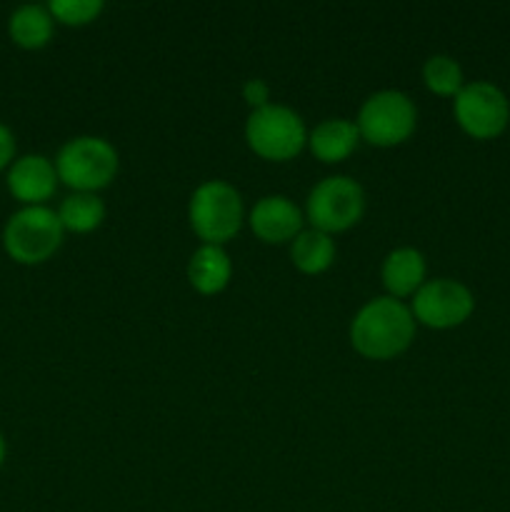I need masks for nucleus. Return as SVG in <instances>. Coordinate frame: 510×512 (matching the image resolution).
<instances>
[{
  "instance_id": "20e7f679",
  "label": "nucleus",
  "mask_w": 510,
  "mask_h": 512,
  "mask_svg": "<svg viewBox=\"0 0 510 512\" xmlns=\"http://www.w3.org/2000/svg\"><path fill=\"white\" fill-rule=\"evenodd\" d=\"M190 225L205 245H220L235 238L243 225V200L233 185L208 180L190 198Z\"/></svg>"
},
{
  "instance_id": "7ed1b4c3",
  "label": "nucleus",
  "mask_w": 510,
  "mask_h": 512,
  "mask_svg": "<svg viewBox=\"0 0 510 512\" xmlns=\"http://www.w3.org/2000/svg\"><path fill=\"white\" fill-rule=\"evenodd\" d=\"M55 170H58V180H63L75 193H93L115 178L118 153L108 140L80 135L60 148Z\"/></svg>"
},
{
  "instance_id": "4be33fe9",
  "label": "nucleus",
  "mask_w": 510,
  "mask_h": 512,
  "mask_svg": "<svg viewBox=\"0 0 510 512\" xmlns=\"http://www.w3.org/2000/svg\"><path fill=\"white\" fill-rule=\"evenodd\" d=\"M3 460H5V440L3 435H0V465H3Z\"/></svg>"
},
{
  "instance_id": "f03ea898",
  "label": "nucleus",
  "mask_w": 510,
  "mask_h": 512,
  "mask_svg": "<svg viewBox=\"0 0 510 512\" xmlns=\"http://www.w3.org/2000/svg\"><path fill=\"white\" fill-rule=\"evenodd\" d=\"M63 223L45 205H30L10 215L3 230L5 253L20 265H40L63 243Z\"/></svg>"
},
{
  "instance_id": "6e6552de",
  "label": "nucleus",
  "mask_w": 510,
  "mask_h": 512,
  "mask_svg": "<svg viewBox=\"0 0 510 512\" xmlns=\"http://www.w3.org/2000/svg\"><path fill=\"white\" fill-rule=\"evenodd\" d=\"M455 120L470 138H498L510 123V103L498 85L475 80L455 95Z\"/></svg>"
},
{
  "instance_id": "aec40b11",
  "label": "nucleus",
  "mask_w": 510,
  "mask_h": 512,
  "mask_svg": "<svg viewBox=\"0 0 510 512\" xmlns=\"http://www.w3.org/2000/svg\"><path fill=\"white\" fill-rule=\"evenodd\" d=\"M243 98L253 110L265 108V105H268V98H270L268 85H265L263 80H248V83L243 85Z\"/></svg>"
},
{
  "instance_id": "f257e3e1",
  "label": "nucleus",
  "mask_w": 510,
  "mask_h": 512,
  "mask_svg": "<svg viewBox=\"0 0 510 512\" xmlns=\"http://www.w3.org/2000/svg\"><path fill=\"white\" fill-rule=\"evenodd\" d=\"M415 318L398 298H375L360 308L350 325V343L370 360H390L413 343Z\"/></svg>"
},
{
  "instance_id": "0eeeda50",
  "label": "nucleus",
  "mask_w": 510,
  "mask_h": 512,
  "mask_svg": "<svg viewBox=\"0 0 510 512\" xmlns=\"http://www.w3.org/2000/svg\"><path fill=\"white\" fill-rule=\"evenodd\" d=\"M415 130V105L400 90H380L370 95L358 115L360 138L370 145L390 148L408 140Z\"/></svg>"
},
{
  "instance_id": "ddd939ff",
  "label": "nucleus",
  "mask_w": 510,
  "mask_h": 512,
  "mask_svg": "<svg viewBox=\"0 0 510 512\" xmlns=\"http://www.w3.org/2000/svg\"><path fill=\"white\" fill-rule=\"evenodd\" d=\"M425 280V258L415 248H398L385 258L383 285L390 298H405L418 293Z\"/></svg>"
},
{
  "instance_id": "412c9836",
  "label": "nucleus",
  "mask_w": 510,
  "mask_h": 512,
  "mask_svg": "<svg viewBox=\"0 0 510 512\" xmlns=\"http://www.w3.org/2000/svg\"><path fill=\"white\" fill-rule=\"evenodd\" d=\"M13 158H15V138L13 133L0 123V170L13 165Z\"/></svg>"
},
{
  "instance_id": "f3484780",
  "label": "nucleus",
  "mask_w": 510,
  "mask_h": 512,
  "mask_svg": "<svg viewBox=\"0 0 510 512\" xmlns=\"http://www.w3.org/2000/svg\"><path fill=\"white\" fill-rule=\"evenodd\" d=\"M58 218L65 230L73 233H90L98 228L105 218V205L103 200L95 198L93 193H75L63 200L58 210Z\"/></svg>"
},
{
  "instance_id": "39448f33",
  "label": "nucleus",
  "mask_w": 510,
  "mask_h": 512,
  "mask_svg": "<svg viewBox=\"0 0 510 512\" xmlns=\"http://www.w3.org/2000/svg\"><path fill=\"white\" fill-rule=\"evenodd\" d=\"M245 138L260 158L290 160L303 150L308 135H305V125L295 110L268 103L265 108L250 113Z\"/></svg>"
},
{
  "instance_id": "9b49d317",
  "label": "nucleus",
  "mask_w": 510,
  "mask_h": 512,
  "mask_svg": "<svg viewBox=\"0 0 510 512\" xmlns=\"http://www.w3.org/2000/svg\"><path fill=\"white\" fill-rule=\"evenodd\" d=\"M250 228L265 243H285L300 235L303 215L283 195H268L250 213Z\"/></svg>"
},
{
  "instance_id": "423d86ee",
  "label": "nucleus",
  "mask_w": 510,
  "mask_h": 512,
  "mask_svg": "<svg viewBox=\"0 0 510 512\" xmlns=\"http://www.w3.org/2000/svg\"><path fill=\"white\" fill-rule=\"evenodd\" d=\"M365 210L363 188L353 178L333 175L310 190L308 220L320 233H343L353 228Z\"/></svg>"
},
{
  "instance_id": "2eb2a0df",
  "label": "nucleus",
  "mask_w": 510,
  "mask_h": 512,
  "mask_svg": "<svg viewBox=\"0 0 510 512\" xmlns=\"http://www.w3.org/2000/svg\"><path fill=\"white\" fill-rule=\"evenodd\" d=\"M8 33L15 45L25 50H38L53 38V15L43 5H23L8 20Z\"/></svg>"
},
{
  "instance_id": "dca6fc26",
  "label": "nucleus",
  "mask_w": 510,
  "mask_h": 512,
  "mask_svg": "<svg viewBox=\"0 0 510 512\" xmlns=\"http://www.w3.org/2000/svg\"><path fill=\"white\" fill-rule=\"evenodd\" d=\"M290 255H293L295 268L303 270V273L308 275H318L333 265L335 243L328 233H320V230H303V233L293 240Z\"/></svg>"
},
{
  "instance_id": "a211bd4d",
  "label": "nucleus",
  "mask_w": 510,
  "mask_h": 512,
  "mask_svg": "<svg viewBox=\"0 0 510 512\" xmlns=\"http://www.w3.org/2000/svg\"><path fill=\"white\" fill-rule=\"evenodd\" d=\"M425 85L438 95H458L463 90V70L450 55H433L425 60Z\"/></svg>"
},
{
  "instance_id": "9d476101",
  "label": "nucleus",
  "mask_w": 510,
  "mask_h": 512,
  "mask_svg": "<svg viewBox=\"0 0 510 512\" xmlns=\"http://www.w3.org/2000/svg\"><path fill=\"white\" fill-rule=\"evenodd\" d=\"M58 185V170L43 155H23L8 170V190L15 200L30 208L43 205Z\"/></svg>"
},
{
  "instance_id": "1a4fd4ad",
  "label": "nucleus",
  "mask_w": 510,
  "mask_h": 512,
  "mask_svg": "<svg viewBox=\"0 0 510 512\" xmlns=\"http://www.w3.org/2000/svg\"><path fill=\"white\" fill-rule=\"evenodd\" d=\"M475 308L473 293L463 283L450 278L430 280L420 285L413 300V318L435 330L463 325Z\"/></svg>"
},
{
  "instance_id": "f8f14e48",
  "label": "nucleus",
  "mask_w": 510,
  "mask_h": 512,
  "mask_svg": "<svg viewBox=\"0 0 510 512\" xmlns=\"http://www.w3.org/2000/svg\"><path fill=\"white\" fill-rule=\"evenodd\" d=\"M230 275H233V265H230L228 253L220 245H203L190 258L188 278L198 293H220L230 283Z\"/></svg>"
},
{
  "instance_id": "6ab92c4d",
  "label": "nucleus",
  "mask_w": 510,
  "mask_h": 512,
  "mask_svg": "<svg viewBox=\"0 0 510 512\" xmlns=\"http://www.w3.org/2000/svg\"><path fill=\"white\" fill-rule=\"evenodd\" d=\"M50 15L65 25H85L95 20L103 10L100 0H53L48 5Z\"/></svg>"
},
{
  "instance_id": "4468645a",
  "label": "nucleus",
  "mask_w": 510,
  "mask_h": 512,
  "mask_svg": "<svg viewBox=\"0 0 510 512\" xmlns=\"http://www.w3.org/2000/svg\"><path fill=\"white\" fill-rule=\"evenodd\" d=\"M358 140V125L343 118H330L323 120L313 130V135H310V150L323 163H340V160H345L353 153Z\"/></svg>"
}]
</instances>
